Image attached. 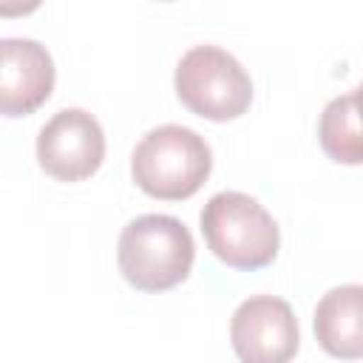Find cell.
Returning <instances> with one entry per match:
<instances>
[{
  "label": "cell",
  "instance_id": "cell-1",
  "mask_svg": "<svg viewBox=\"0 0 363 363\" xmlns=\"http://www.w3.org/2000/svg\"><path fill=\"white\" fill-rule=\"evenodd\" d=\"M190 230L162 213H147L125 224L116 247V264L125 281L142 292H164L182 284L193 267Z\"/></svg>",
  "mask_w": 363,
  "mask_h": 363
},
{
  "label": "cell",
  "instance_id": "cell-2",
  "mask_svg": "<svg viewBox=\"0 0 363 363\" xmlns=\"http://www.w3.org/2000/svg\"><path fill=\"white\" fill-rule=\"evenodd\" d=\"M213 153L204 136L184 125H162L142 136L130 156L133 182L153 199H190L210 176Z\"/></svg>",
  "mask_w": 363,
  "mask_h": 363
},
{
  "label": "cell",
  "instance_id": "cell-3",
  "mask_svg": "<svg viewBox=\"0 0 363 363\" xmlns=\"http://www.w3.org/2000/svg\"><path fill=\"white\" fill-rule=\"evenodd\" d=\"M201 233L218 261L233 269H261L281 247L275 218L247 193H216L201 210Z\"/></svg>",
  "mask_w": 363,
  "mask_h": 363
},
{
  "label": "cell",
  "instance_id": "cell-4",
  "mask_svg": "<svg viewBox=\"0 0 363 363\" xmlns=\"http://www.w3.org/2000/svg\"><path fill=\"white\" fill-rule=\"evenodd\" d=\"M176 96L196 116L227 122L250 108L252 79L230 51L193 45L176 65Z\"/></svg>",
  "mask_w": 363,
  "mask_h": 363
},
{
  "label": "cell",
  "instance_id": "cell-5",
  "mask_svg": "<svg viewBox=\"0 0 363 363\" xmlns=\"http://www.w3.org/2000/svg\"><path fill=\"white\" fill-rule=\"evenodd\" d=\"M105 159L102 125L82 108H62L37 136V162L57 182H82Z\"/></svg>",
  "mask_w": 363,
  "mask_h": 363
},
{
  "label": "cell",
  "instance_id": "cell-6",
  "mask_svg": "<svg viewBox=\"0 0 363 363\" xmlns=\"http://www.w3.org/2000/svg\"><path fill=\"white\" fill-rule=\"evenodd\" d=\"M230 340L241 363H289L301 335L295 312L284 298L252 295L233 312Z\"/></svg>",
  "mask_w": 363,
  "mask_h": 363
},
{
  "label": "cell",
  "instance_id": "cell-7",
  "mask_svg": "<svg viewBox=\"0 0 363 363\" xmlns=\"http://www.w3.org/2000/svg\"><path fill=\"white\" fill-rule=\"evenodd\" d=\"M54 91V60L37 40H0V113L28 116Z\"/></svg>",
  "mask_w": 363,
  "mask_h": 363
},
{
  "label": "cell",
  "instance_id": "cell-8",
  "mask_svg": "<svg viewBox=\"0 0 363 363\" xmlns=\"http://www.w3.org/2000/svg\"><path fill=\"white\" fill-rule=\"evenodd\" d=\"M315 335L323 352L340 360L363 354V286L343 284L329 289L315 306Z\"/></svg>",
  "mask_w": 363,
  "mask_h": 363
},
{
  "label": "cell",
  "instance_id": "cell-9",
  "mask_svg": "<svg viewBox=\"0 0 363 363\" xmlns=\"http://www.w3.org/2000/svg\"><path fill=\"white\" fill-rule=\"evenodd\" d=\"M357 99H360V94L354 88L343 96H335L320 113V125H318L320 147L326 150L329 159H335L340 164H360L363 162Z\"/></svg>",
  "mask_w": 363,
  "mask_h": 363
}]
</instances>
